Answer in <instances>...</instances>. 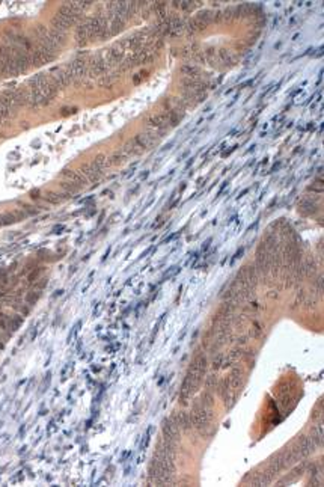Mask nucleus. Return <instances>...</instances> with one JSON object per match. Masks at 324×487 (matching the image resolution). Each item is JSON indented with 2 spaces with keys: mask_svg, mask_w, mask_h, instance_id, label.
I'll return each instance as SVG.
<instances>
[{
  "mask_svg": "<svg viewBox=\"0 0 324 487\" xmlns=\"http://www.w3.org/2000/svg\"><path fill=\"white\" fill-rule=\"evenodd\" d=\"M205 370H207V359L204 356L196 358V360L192 364L183 383V390H181L183 400H189L193 397V394L198 391L199 385H201L204 379Z\"/></svg>",
  "mask_w": 324,
  "mask_h": 487,
  "instance_id": "obj_1",
  "label": "nucleus"
}]
</instances>
